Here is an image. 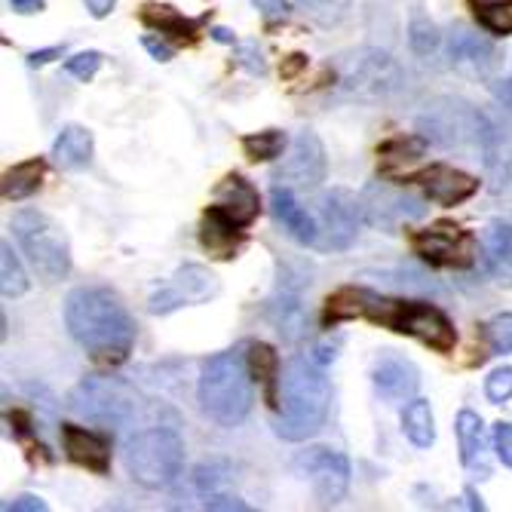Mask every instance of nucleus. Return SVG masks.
<instances>
[{
  "label": "nucleus",
  "mask_w": 512,
  "mask_h": 512,
  "mask_svg": "<svg viewBox=\"0 0 512 512\" xmlns=\"http://www.w3.org/2000/svg\"><path fill=\"white\" fill-rule=\"evenodd\" d=\"M65 325L71 338L105 365H120L135 344V319L120 295L105 286L71 289L65 298Z\"/></svg>",
  "instance_id": "f257e3e1"
},
{
  "label": "nucleus",
  "mask_w": 512,
  "mask_h": 512,
  "mask_svg": "<svg viewBox=\"0 0 512 512\" xmlns=\"http://www.w3.org/2000/svg\"><path fill=\"white\" fill-rule=\"evenodd\" d=\"M329 405L332 387L322 365L313 356H292L279 371L273 433L286 442H304L322 430Z\"/></svg>",
  "instance_id": "f03ea898"
},
{
  "label": "nucleus",
  "mask_w": 512,
  "mask_h": 512,
  "mask_svg": "<svg viewBox=\"0 0 512 512\" xmlns=\"http://www.w3.org/2000/svg\"><path fill=\"white\" fill-rule=\"evenodd\" d=\"M197 399L209 421L218 427H240L252 411V368L240 350L215 353L197 384Z\"/></svg>",
  "instance_id": "7ed1b4c3"
},
{
  "label": "nucleus",
  "mask_w": 512,
  "mask_h": 512,
  "mask_svg": "<svg viewBox=\"0 0 512 512\" xmlns=\"http://www.w3.org/2000/svg\"><path fill=\"white\" fill-rule=\"evenodd\" d=\"M417 132L427 142L448 151H488L491 145V123L479 108L463 99H436L424 105L417 117Z\"/></svg>",
  "instance_id": "20e7f679"
},
{
  "label": "nucleus",
  "mask_w": 512,
  "mask_h": 512,
  "mask_svg": "<svg viewBox=\"0 0 512 512\" xmlns=\"http://www.w3.org/2000/svg\"><path fill=\"white\" fill-rule=\"evenodd\" d=\"M68 405L74 414L86 417L89 424L105 427V430H123L142 414L145 399L123 378L89 375L71 390Z\"/></svg>",
  "instance_id": "39448f33"
},
{
  "label": "nucleus",
  "mask_w": 512,
  "mask_h": 512,
  "mask_svg": "<svg viewBox=\"0 0 512 512\" xmlns=\"http://www.w3.org/2000/svg\"><path fill=\"white\" fill-rule=\"evenodd\" d=\"M332 71L344 96L359 99V102L387 99L402 86L399 62L390 53L375 50V46H359V50L341 53L332 62Z\"/></svg>",
  "instance_id": "423d86ee"
},
{
  "label": "nucleus",
  "mask_w": 512,
  "mask_h": 512,
  "mask_svg": "<svg viewBox=\"0 0 512 512\" xmlns=\"http://www.w3.org/2000/svg\"><path fill=\"white\" fill-rule=\"evenodd\" d=\"M13 237L34 264V270L46 279V283H59L71 273V246L68 234L56 218L37 209H22L13 218Z\"/></svg>",
  "instance_id": "0eeeda50"
},
{
  "label": "nucleus",
  "mask_w": 512,
  "mask_h": 512,
  "mask_svg": "<svg viewBox=\"0 0 512 512\" xmlns=\"http://www.w3.org/2000/svg\"><path fill=\"white\" fill-rule=\"evenodd\" d=\"M184 467V442L169 427H151L135 433L126 445V470L129 476L151 491L166 488Z\"/></svg>",
  "instance_id": "6e6552de"
},
{
  "label": "nucleus",
  "mask_w": 512,
  "mask_h": 512,
  "mask_svg": "<svg viewBox=\"0 0 512 512\" xmlns=\"http://www.w3.org/2000/svg\"><path fill=\"white\" fill-rule=\"evenodd\" d=\"M359 209H362V221L368 227H378V230H399L408 221L424 218V203L405 194L402 188H393L387 181H368L362 194H359Z\"/></svg>",
  "instance_id": "1a4fd4ad"
},
{
  "label": "nucleus",
  "mask_w": 512,
  "mask_h": 512,
  "mask_svg": "<svg viewBox=\"0 0 512 512\" xmlns=\"http://www.w3.org/2000/svg\"><path fill=\"white\" fill-rule=\"evenodd\" d=\"M298 470L307 476L316 500L322 506H335L350 488V460L335 448H310L298 457Z\"/></svg>",
  "instance_id": "9d476101"
},
{
  "label": "nucleus",
  "mask_w": 512,
  "mask_h": 512,
  "mask_svg": "<svg viewBox=\"0 0 512 512\" xmlns=\"http://www.w3.org/2000/svg\"><path fill=\"white\" fill-rule=\"evenodd\" d=\"M359 197H353L347 188H332L319 200V249H347L359 234Z\"/></svg>",
  "instance_id": "9b49d317"
},
{
  "label": "nucleus",
  "mask_w": 512,
  "mask_h": 512,
  "mask_svg": "<svg viewBox=\"0 0 512 512\" xmlns=\"http://www.w3.org/2000/svg\"><path fill=\"white\" fill-rule=\"evenodd\" d=\"M325 169H329V163H325V148L319 142V135L304 129L295 135L283 163L273 169V181L289 184V188H316L325 178Z\"/></svg>",
  "instance_id": "f8f14e48"
},
{
  "label": "nucleus",
  "mask_w": 512,
  "mask_h": 512,
  "mask_svg": "<svg viewBox=\"0 0 512 512\" xmlns=\"http://www.w3.org/2000/svg\"><path fill=\"white\" fill-rule=\"evenodd\" d=\"M414 252L436 267H470L476 261V240L457 227L439 224L433 230H417L411 237Z\"/></svg>",
  "instance_id": "ddd939ff"
},
{
  "label": "nucleus",
  "mask_w": 512,
  "mask_h": 512,
  "mask_svg": "<svg viewBox=\"0 0 512 512\" xmlns=\"http://www.w3.org/2000/svg\"><path fill=\"white\" fill-rule=\"evenodd\" d=\"M218 276L203 264H184L175 270L172 283L151 298V313H172L181 304H206L218 295Z\"/></svg>",
  "instance_id": "4468645a"
},
{
  "label": "nucleus",
  "mask_w": 512,
  "mask_h": 512,
  "mask_svg": "<svg viewBox=\"0 0 512 512\" xmlns=\"http://www.w3.org/2000/svg\"><path fill=\"white\" fill-rule=\"evenodd\" d=\"M399 335H411L439 353H448L457 344V332L451 319L436 304H427V301H405Z\"/></svg>",
  "instance_id": "2eb2a0df"
},
{
  "label": "nucleus",
  "mask_w": 512,
  "mask_h": 512,
  "mask_svg": "<svg viewBox=\"0 0 512 512\" xmlns=\"http://www.w3.org/2000/svg\"><path fill=\"white\" fill-rule=\"evenodd\" d=\"M267 319L286 341H301L310 329V310L304 304V286L295 276H279V286L267 304Z\"/></svg>",
  "instance_id": "dca6fc26"
},
{
  "label": "nucleus",
  "mask_w": 512,
  "mask_h": 512,
  "mask_svg": "<svg viewBox=\"0 0 512 512\" xmlns=\"http://www.w3.org/2000/svg\"><path fill=\"white\" fill-rule=\"evenodd\" d=\"M371 384H375V390L393 405L411 402L417 387H421V371H417V365L411 359L387 350L375 359V365H371Z\"/></svg>",
  "instance_id": "f3484780"
},
{
  "label": "nucleus",
  "mask_w": 512,
  "mask_h": 512,
  "mask_svg": "<svg viewBox=\"0 0 512 512\" xmlns=\"http://www.w3.org/2000/svg\"><path fill=\"white\" fill-rule=\"evenodd\" d=\"M414 181L421 184L424 194L439 203V206H457L463 200H470L476 191H479V181L467 172H460L454 166H445V163H436L424 172H417Z\"/></svg>",
  "instance_id": "a211bd4d"
},
{
  "label": "nucleus",
  "mask_w": 512,
  "mask_h": 512,
  "mask_svg": "<svg viewBox=\"0 0 512 512\" xmlns=\"http://www.w3.org/2000/svg\"><path fill=\"white\" fill-rule=\"evenodd\" d=\"M270 209L276 215V221L289 230V237L298 240L301 246H316L319 243V221L295 200L289 184H273L270 188Z\"/></svg>",
  "instance_id": "6ab92c4d"
},
{
  "label": "nucleus",
  "mask_w": 512,
  "mask_h": 512,
  "mask_svg": "<svg viewBox=\"0 0 512 512\" xmlns=\"http://www.w3.org/2000/svg\"><path fill=\"white\" fill-rule=\"evenodd\" d=\"M62 442L68 460H74L77 467H86L92 473H108L111 470V442L92 430L83 427H62Z\"/></svg>",
  "instance_id": "aec40b11"
},
{
  "label": "nucleus",
  "mask_w": 512,
  "mask_h": 512,
  "mask_svg": "<svg viewBox=\"0 0 512 512\" xmlns=\"http://www.w3.org/2000/svg\"><path fill=\"white\" fill-rule=\"evenodd\" d=\"M215 206L224 209L240 227H249L258 218L261 200L252 181H246L243 175H227L215 188Z\"/></svg>",
  "instance_id": "412c9836"
},
{
  "label": "nucleus",
  "mask_w": 512,
  "mask_h": 512,
  "mask_svg": "<svg viewBox=\"0 0 512 512\" xmlns=\"http://www.w3.org/2000/svg\"><path fill=\"white\" fill-rule=\"evenodd\" d=\"M448 56L460 71H470V74H482L494 65V43L470 28H457L448 40Z\"/></svg>",
  "instance_id": "4be33fe9"
},
{
  "label": "nucleus",
  "mask_w": 512,
  "mask_h": 512,
  "mask_svg": "<svg viewBox=\"0 0 512 512\" xmlns=\"http://www.w3.org/2000/svg\"><path fill=\"white\" fill-rule=\"evenodd\" d=\"M200 243L212 258H234L243 243V230L224 209L212 206L200 221Z\"/></svg>",
  "instance_id": "5701e85b"
},
{
  "label": "nucleus",
  "mask_w": 512,
  "mask_h": 512,
  "mask_svg": "<svg viewBox=\"0 0 512 512\" xmlns=\"http://www.w3.org/2000/svg\"><path fill=\"white\" fill-rule=\"evenodd\" d=\"M454 433H457L463 467H467V470L485 467V427H482V417L473 408H463L457 414V421H454Z\"/></svg>",
  "instance_id": "b1692460"
},
{
  "label": "nucleus",
  "mask_w": 512,
  "mask_h": 512,
  "mask_svg": "<svg viewBox=\"0 0 512 512\" xmlns=\"http://www.w3.org/2000/svg\"><path fill=\"white\" fill-rule=\"evenodd\" d=\"M92 160V132L86 126H65L53 145V163L59 169H83Z\"/></svg>",
  "instance_id": "393cba45"
},
{
  "label": "nucleus",
  "mask_w": 512,
  "mask_h": 512,
  "mask_svg": "<svg viewBox=\"0 0 512 512\" xmlns=\"http://www.w3.org/2000/svg\"><path fill=\"white\" fill-rule=\"evenodd\" d=\"M402 430L417 448H430L436 442V417L427 399H411L402 411Z\"/></svg>",
  "instance_id": "a878e982"
},
{
  "label": "nucleus",
  "mask_w": 512,
  "mask_h": 512,
  "mask_svg": "<svg viewBox=\"0 0 512 512\" xmlns=\"http://www.w3.org/2000/svg\"><path fill=\"white\" fill-rule=\"evenodd\" d=\"M485 261L497 276H512V224L494 221L488 227V234L482 237Z\"/></svg>",
  "instance_id": "bb28decb"
},
{
  "label": "nucleus",
  "mask_w": 512,
  "mask_h": 512,
  "mask_svg": "<svg viewBox=\"0 0 512 512\" xmlns=\"http://www.w3.org/2000/svg\"><path fill=\"white\" fill-rule=\"evenodd\" d=\"M43 160H25L13 169H7L4 175V200H28L31 194H37L40 181H43Z\"/></svg>",
  "instance_id": "cd10ccee"
},
{
  "label": "nucleus",
  "mask_w": 512,
  "mask_h": 512,
  "mask_svg": "<svg viewBox=\"0 0 512 512\" xmlns=\"http://www.w3.org/2000/svg\"><path fill=\"white\" fill-rule=\"evenodd\" d=\"M142 19H145L148 25H154L160 34H169V37L184 40V43H191V40L197 37V28L203 25V16H200V19H184V16H178L172 7H148V10L142 13Z\"/></svg>",
  "instance_id": "c85d7f7f"
},
{
  "label": "nucleus",
  "mask_w": 512,
  "mask_h": 512,
  "mask_svg": "<svg viewBox=\"0 0 512 512\" xmlns=\"http://www.w3.org/2000/svg\"><path fill=\"white\" fill-rule=\"evenodd\" d=\"M249 368L252 375L267 387V399L270 405H276V390H279V359L273 353V347L267 344H249Z\"/></svg>",
  "instance_id": "c756f323"
},
{
  "label": "nucleus",
  "mask_w": 512,
  "mask_h": 512,
  "mask_svg": "<svg viewBox=\"0 0 512 512\" xmlns=\"http://www.w3.org/2000/svg\"><path fill=\"white\" fill-rule=\"evenodd\" d=\"M0 292H4L7 301L22 298L28 292V273L10 243L0 246Z\"/></svg>",
  "instance_id": "7c9ffc66"
},
{
  "label": "nucleus",
  "mask_w": 512,
  "mask_h": 512,
  "mask_svg": "<svg viewBox=\"0 0 512 512\" xmlns=\"http://www.w3.org/2000/svg\"><path fill=\"white\" fill-rule=\"evenodd\" d=\"M234 482V467H230L227 460H203L197 473H194V485L203 497H215V494H224Z\"/></svg>",
  "instance_id": "2f4dec72"
},
{
  "label": "nucleus",
  "mask_w": 512,
  "mask_h": 512,
  "mask_svg": "<svg viewBox=\"0 0 512 512\" xmlns=\"http://www.w3.org/2000/svg\"><path fill=\"white\" fill-rule=\"evenodd\" d=\"M470 7L482 28L494 34H512V0H473Z\"/></svg>",
  "instance_id": "473e14b6"
},
{
  "label": "nucleus",
  "mask_w": 512,
  "mask_h": 512,
  "mask_svg": "<svg viewBox=\"0 0 512 512\" xmlns=\"http://www.w3.org/2000/svg\"><path fill=\"white\" fill-rule=\"evenodd\" d=\"M286 148V135L279 129H267V132H252L243 138V151L249 160H276Z\"/></svg>",
  "instance_id": "72a5a7b5"
},
{
  "label": "nucleus",
  "mask_w": 512,
  "mask_h": 512,
  "mask_svg": "<svg viewBox=\"0 0 512 512\" xmlns=\"http://www.w3.org/2000/svg\"><path fill=\"white\" fill-rule=\"evenodd\" d=\"M353 0H298V7L307 19H313L316 25H325V28H332L338 25L347 10H350Z\"/></svg>",
  "instance_id": "f704fd0d"
},
{
  "label": "nucleus",
  "mask_w": 512,
  "mask_h": 512,
  "mask_svg": "<svg viewBox=\"0 0 512 512\" xmlns=\"http://www.w3.org/2000/svg\"><path fill=\"white\" fill-rule=\"evenodd\" d=\"M439 28L427 19V16H414L411 19V28H408V43H411V50L417 56H430L436 53V46H439Z\"/></svg>",
  "instance_id": "c9c22d12"
},
{
  "label": "nucleus",
  "mask_w": 512,
  "mask_h": 512,
  "mask_svg": "<svg viewBox=\"0 0 512 512\" xmlns=\"http://www.w3.org/2000/svg\"><path fill=\"white\" fill-rule=\"evenodd\" d=\"M485 341L494 353H512V313H500L485 325Z\"/></svg>",
  "instance_id": "e433bc0d"
},
{
  "label": "nucleus",
  "mask_w": 512,
  "mask_h": 512,
  "mask_svg": "<svg viewBox=\"0 0 512 512\" xmlns=\"http://www.w3.org/2000/svg\"><path fill=\"white\" fill-rule=\"evenodd\" d=\"M424 151H427V138L421 132L408 135V138H393V142H387L381 148V154L390 157V160H417Z\"/></svg>",
  "instance_id": "4c0bfd02"
},
{
  "label": "nucleus",
  "mask_w": 512,
  "mask_h": 512,
  "mask_svg": "<svg viewBox=\"0 0 512 512\" xmlns=\"http://www.w3.org/2000/svg\"><path fill=\"white\" fill-rule=\"evenodd\" d=\"M485 396L494 402V405H503L512 399V368H497L488 375L485 381Z\"/></svg>",
  "instance_id": "58836bf2"
},
{
  "label": "nucleus",
  "mask_w": 512,
  "mask_h": 512,
  "mask_svg": "<svg viewBox=\"0 0 512 512\" xmlns=\"http://www.w3.org/2000/svg\"><path fill=\"white\" fill-rule=\"evenodd\" d=\"M102 68V53H80L74 59L65 62V71L77 80H89V77H96V71Z\"/></svg>",
  "instance_id": "ea45409f"
},
{
  "label": "nucleus",
  "mask_w": 512,
  "mask_h": 512,
  "mask_svg": "<svg viewBox=\"0 0 512 512\" xmlns=\"http://www.w3.org/2000/svg\"><path fill=\"white\" fill-rule=\"evenodd\" d=\"M237 65L246 68L249 74H264L267 71V62H264V53L258 50L255 40H246V43H237Z\"/></svg>",
  "instance_id": "a19ab883"
},
{
  "label": "nucleus",
  "mask_w": 512,
  "mask_h": 512,
  "mask_svg": "<svg viewBox=\"0 0 512 512\" xmlns=\"http://www.w3.org/2000/svg\"><path fill=\"white\" fill-rule=\"evenodd\" d=\"M494 451L503 460V467L512 470V424H497L494 427Z\"/></svg>",
  "instance_id": "79ce46f5"
},
{
  "label": "nucleus",
  "mask_w": 512,
  "mask_h": 512,
  "mask_svg": "<svg viewBox=\"0 0 512 512\" xmlns=\"http://www.w3.org/2000/svg\"><path fill=\"white\" fill-rule=\"evenodd\" d=\"M203 506L206 509H237V512H246L249 509V503L246 500H240V497H234V494H215V497H203Z\"/></svg>",
  "instance_id": "37998d69"
},
{
  "label": "nucleus",
  "mask_w": 512,
  "mask_h": 512,
  "mask_svg": "<svg viewBox=\"0 0 512 512\" xmlns=\"http://www.w3.org/2000/svg\"><path fill=\"white\" fill-rule=\"evenodd\" d=\"M4 509L7 512H46V503L40 497H34V494H22L13 503H7Z\"/></svg>",
  "instance_id": "c03bdc74"
},
{
  "label": "nucleus",
  "mask_w": 512,
  "mask_h": 512,
  "mask_svg": "<svg viewBox=\"0 0 512 512\" xmlns=\"http://www.w3.org/2000/svg\"><path fill=\"white\" fill-rule=\"evenodd\" d=\"M255 7L267 16V19H283L289 16V0H255Z\"/></svg>",
  "instance_id": "a18cd8bd"
},
{
  "label": "nucleus",
  "mask_w": 512,
  "mask_h": 512,
  "mask_svg": "<svg viewBox=\"0 0 512 512\" xmlns=\"http://www.w3.org/2000/svg\"><path fill=\"white\" fill-rule=\"evenodd\" d=\"M142 46H145V50H148L157 62H169V59H172V46L163 43V40H157V37H142Z\"/></svg>",
  "instance_id": "49530a36"
},
{
  "label": "nucleus",
  "mask_w": 512,
  "mask_h": 512,
  "mask_svg": "<svg viewBox=\"0 0 512 512\" xmlns=\"http://www.w3.org/2000/svg\"><path fill=\"white\" fill-rule=\"evenodd\" d=\"M62 53H65V46H53V50H40V53H31V56H28V65H31V68H40V65H46V62L59 59Z\"/></svg>",
  "instance_id": "de8ad7c7"
},
{
  "label": "nucleus",
  "mask_w": 512,
  "mask_h": 512,
  "mask_svg": "<svg viewBox=\"0 0 512 512\" xmlns=\"http://www.w3.org/2000/svg\"><path fill=\"white\" fill-rule=\"evenodd\" d=\"M83 4H86V10H89L92 16H96V19H105V16L114 10L117 0H83Z\"/></svg>",
  "instance_id": "09e8293b"
},
{
  "label": "nucleus",
  "mask_w": 512,
  "mask_h": 512,
  "mask_svg": "<svg viewBox=\"0 0 512 512\" xmlns=\"http://www.w3.org/2000/svg\"><path fill=\"white\" fill-rule=\"evenodd\" d=\"M13 4V10L16 13H22V16H28V13H40L43 10V0H10Z\"/></svg>",
  "instance_id": "8fccbe9b"
},
{
  "label": "nucleus",
  "mask_w": 512,
  "mask_h": 512,
  "mask_svg": "<svg viewBox=\"0 0 512 512\" xmlns=\"http://www.w3.org/2000/svg\"><path fill=\"white\" fill-rule=\"evenodd\" d=\"M212 37H215L218 43H237V37L230 34L227 28H215V31H212Z\"/></svg>",
  "instance_id": "3c124183"
},
{
  "label": "nucleus",
  "mask_w": 512,
  "mask_h": 512,
  "mask_svg": "<svg viewBox=\"0 0 512 512\" xmlns=\"http://www.w3.org/2000/svg\"><path fill=\"white\" fill-rule=\"evenodd\" d=\"M500 99L512 105V74H509V80H503V86H500Z\"/></svg>",
  "instance_id": "603ef678"
}]
</instances>
